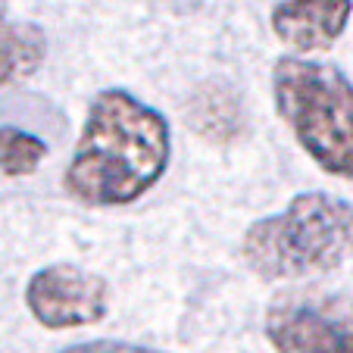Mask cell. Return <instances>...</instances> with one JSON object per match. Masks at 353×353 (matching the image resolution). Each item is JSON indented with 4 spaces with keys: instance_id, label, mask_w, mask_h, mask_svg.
Instances as JSON below:
<instances>
[{
    "instance_id": "4",
    "label": "cell",
    "mask_w": 353,
    "mask_h": 353,
    "mask_svg": "<svg viewBox=\"0 0 353 353\" xmlns=\"http://www.w3.org/2000/svg\"><path fill=\"white\" fill-rule=\"evenodd\" d=\"M275 353H353V297L328 288H288L263 319Z\"/></svg>"
},
{
    "instance_id": "3",
    "label": "cell",
    "mask_w": 353,
    "mask_h": 353,
    "mask_svg": "<svg viewBox=\"0 0 353 353\" xmlns=\"http://www.w3.org/2000/svg\"><path fill=\"white\" fill-rule=\"evenodd\" d=\"M272 97L316 166L353 181V85L347 75L332 63L281 57L272 69Z\"/></svg>"
},
{
    "instance_id": "2",
    "label": "cell",
    "mask_w": 353,
    "mask_h": 353,
    "mask_svg": "<svg viewBox=\"0 0 353 353\" xmlns=\"http://www.w3.org/2000/svg\"><path fill=\"white\" fill-rule=\"evenodd\" d=\"M241 254L269 281L332 272L353 256V203L325 191L297 194L281 213L247 228Z\"/></svg>"
},
{
    "instance_id": "9",
    "label": "cell",
    "mask_w": 353,
    "mask_h": 353,
    "mask_svg": "<svg viewBox=\"0 0 353 353\" xmlns=\"http://www.w3.org/2000/svg\"><path fill=\"white\" fill-rule=\"evenodd\" d=\"M47 144L32 132H22L16 125H0V172L10 179L32 175L44 163Z\"/></svg>"
},
{
    "instance_id": "6",
    "label": "cell",
    "mask_w": 353,
    "mask_h": 353,
    "mask_svg": "<svg viewBox=\"0 0 353 353\" xmlns=\"http://www.w3.org/2000/svg\"><path fill=\"white\" fill-rule=\"evenodd\" d=\"M353 13V0H281L269 22L272 32L297 54L328 50L344 34Z\"/></svg>"
},
{
    "instance_id": "11",
    "label": "cell",
    "mask_w": 353,
    "mask_h": 353,
    "mask_svg": "<svg viewBox=\"0 0 353 353\" xmlns=\"http://www.w3.org/2000/svg\"><path fill=\"white\" fill-rule=\"evenodd\" d=\"M0 7H7V0H0Z\"/></svg>"
},
{
    "instance_id": "10",
    "label": "cell",
    "mask_w": 353,
    "mask_h": 353,
    "mask_svg": "<svg viewBox=\"0 0 353 353\" xmlns=\"http://www.w3.org/2000/svg\"><path fill=\"white\" fill-rule=\"evenodd\" d=\"M60 353H163V350H154V347H141V344H128V341H81V344H72V347H63Z\"/></svg>"
},
{
    "instance_id": "7",
    "label": "cell",
    "mask_w": 353,
    "mask_h": 353,
    "mask_svg": "<svg viewBox=\"0 0 353 353\" xmlns=\"http://www.w3.org/2000/svg\"><path fill=\"white\" fill-rule=\"evenodd\" d=\"M47 57V38L34 22H19L0 7V85H13L38 72Z\"/></svg>"
},
{
    "instance_id": "1",
    "label": "cell",
    "mask_w": 353,
    "mask_h": 353,
    "mask_svg": "<svg viewBox=\"0 0 353 353\" xmlns=\"http://www.w3.org/2000/svg\"><path fill=\"white\" fill-rule=\"evenodd\" d=\"M172 132L160 110L122 88L91 100L63 188L85 207H125L163 179Z\"/></svg>"
},
{
    "instance_id": "8",
    "label": "cell",
    "mask_w": 353,
    "mask_h": 353,
    "mask_svg": "<svg viewBox=\"0 0 353 353\" xmlns=\"http://www.w3.org/2000/svg\"><path fill=\"white\" fill-rule=\"evenodd\" d=\"M188 122L210 141H232L244 128L241 100L225 85H203L188 103Z\"/></svg>"
},
{
    "instance_id": "5",
    "label": "cell",
    "mask_w": 353,
    "mask_h": 353,
    "mask_svg": "<svg viewBox=\"0 0 353 353\" xmlns=\"http://www.w3.org/2000/svg\"><path fill=\"white\" fill-rule=\"evenodd\" d=\"M26 307L44 328L94 325L110 310V288L100 275L72 263L44 266L26 281Z\"/></svg>"
}]
</instances>
